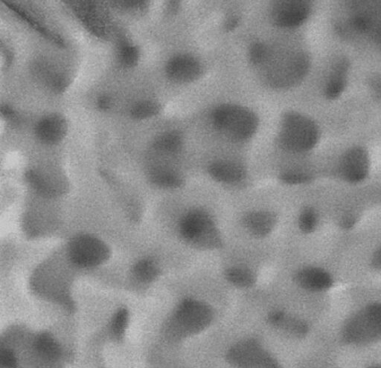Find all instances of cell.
Wrapping results in <instances>:
<instances>
[{"label":"cell","mask_w":381,"mask_h":368,"mask_svg":"<svg viewBox=\"0 0 381 368\" xmlns=\"http://www.w3.org/2000/svg\"><path fill=\"white\" fill-rule=\"evenodd\" d=\"M319 139V129L313 120L297 113L284 116L279 137L284 150L305 154L317 146Z\"/></svg>","instance_id":"7a4b0ae2"},{"label":"cell","mask_w":381,"mask_h":368,"mask_svg":"<svg viewBox=\"0 0 381 368\" xmlns=\"http://www.w3.org/2000/svg\"><path fill=\"white\" fill-rule=\"evenodd\" d=\"M250 253V252H249ZM238 254L232 258H228L226 263L223 265L222 276L230 286L239 289H249L258 283L260 273V264L256 258V252L252 255Z\"/></svg>","instance_id":"30bf717a"},{"label":"cell","mask_w":381,"mask_h":368,"mask_svg":"<svg viewBox=\"0 0 381 368\" xmlns=\"http://www.w3.org/2000/svg\"><path fill=\"white\" fill-rule=\"evenodd\" d=\"M171 79L179 83H189L197 79L203 72L202 66L197 59L189 55L172 58L167 68Z\"/></svg>","instance_id":"9a60e30c"},{"label":"cell","mask_w":381,"mask_h":368,"mask_svg":"<svg viewBox=\"0 0 381 368\" xmlns=\"http://www.w3.org/2000/svg\"><path fill=\"white\" fill-rule=\"evenodd\" d=\"M38 352L48 358H56L59 356L60 350L56 341L47 333H42L36 340Z\"/></svg>","instance_id":"7402d4cb"},{"label":"cell","mask_w":381,"mask_h":368,"mask_svg":"<svg viewBox=\"0 0 381 368\" xmlns=\"http://www.w3.org/2000/svg\"><path fill=\"white\" fill-rule=\"evenodd\" d=\"M138 58V51L137 49L131 46H125L121 50L120 59L121 62L125 66H131L134 65Z\"/></svg>","instance_id":"d4e9b609"},{"label":"cell","mask_w":381,"mask_h":368,"mask_svg":"<svg viewBox=\"0 0 381 368\" xmlns=\"http://www.w3.org/2000/svg\"><path fill=\"white\" fill-rule=\"evenodd\" d=\"M378 40L380 47H381V29L380 30V31L378 33Z\"/></svg>","instance_id":"4dcf8cb0"},{"label":"cell","mask_w":381,"mask_h":368,"mask_svg":"<svg viewBox=\"0 0 381 368\" xmlns=\"http://www.w3.org/2000/svg\"><path fill=\"white\" fill-rule=\"evenodd\" d=\"M109 106V101L107 98H101L99 101V107L101 109H107Z\"/></svg>","instance_id":"f546056e"},{"label":"cell","mask_w":381,"mask_h":368,"mask_svg":"<svg viewBox=\"0 0 381 368\" xmlns=\"http://www.w3.org/2000/svg\"><path fill=\"white\" fill-rule=\"evenodd\" d=\"M208 176L217 185L228 189H241L247 181V169L238 160L220 159L207 167Z\"/></svg>","instance_id":"7c38bea8"},{"label":"cell","mask_w":381,"mask_h":368,"mask_svg":"<svg viewBox=\"0 0 381 368\" xmlns=\"http://www.w3.org/2000/svg\"><path fill=\"white\" fill-rule=\"evenodd\" d=\"M343 339L352 345L381 341V302L370 303L354 314L343 330Z\"/></svg>","instance_id":"277c9868"},{"label":"cell","mask_w":381,"mask_h":368,"mask_svg":"<svg viewBox=\"0 0 381 368\" xmlns=\"http://www.w3.org/2000/svg\"><path fill=\"white\" fill-rule=\"evenodd\" d=\"M228 358L236 368H281L275 358L255 339L238 342L230 349Z\"/></svg>","instance_id":"9c48e42d"},{"label":"cell","mask_w":381,"mask_h":368,"mask_svg":"<svg viewBox=\"0 0 381 368\" xmlns=\"http://www.w3.org/2000/svg\"><path fill=\"white\" fill-rule=\"evenodd\" d=\"M371 265L376 270L381 271V245L371 257Z\"/></svg>","instance_id":"83f0119b"},{"label":"cell","mask_w":381,"mask_h":368,"mask_svg":"<svg viewBox=\"0 0 381 368\" xmlns=\"http://www.w3.org/2000/svg\"><path fill=\"white\" fill-rule=\"evenodd\" d=\"M158 112V106L151 102L142 103V104L136 105L132 111L134 116L140 118L152 116Z\"/></svg>","instance_id":"cb8c5ba5"},{"label":"cell","mask_w":381,"mask_h":368,"mask_svg":"<svg viewBox=\"0 0 381 368\" xmlns=\"http://www.w3.org/2000/svg\"><path fill=\"white\" fill-rule=\"evenodd\" d=\"M160 264L153 259L147 258L138 261L134 269V276L142 282H151L160 274Z\"/></svg>","instance_id":"ffe728a7"},{"label":"cell","mask_w":381,"mask_h":368,"mask_svg":"<svg viewBox=\"0 0 381 368\" xmlns=\"http://www.w3.org/2000/svg\"><path fill=\"white\" fill-rule=\"evenodd\" d=\"M212 121L219 131L238 142L252 138L258 128V119L251 111L233 105H223L216 108Z\"/></svg>","instance_id":"5b68a950"},{"label":"cell","mask_w":381,"mask_h":368,"mask_svg":"<svg viewBox=\"0 0 381 368\" xmlns=\"http://www.w3.org/2000/svg\"><path fill=\"white\" fill-rule=\"evenodd\" d=\"M0 363L3 368H16L17 361L15 355L10 350H3L0 356Z\"/></svg>","instance_id":"4316f807"},{"label":"cell","mask_w":381,"mask_h":368,"mask_svg":"<svg viewBox=\"0 0 381 368\" xmlns=\"http://www.w3.org/2000/svg\"><path fill=\"white\" fill-rule=\"evenodd\" d=\"M108 254L107 246L101 239L88 235L74 237L68 247L69 260L82 269L100 266L108 259Z\"/></svg>","instance_id":"ba28073f"},{"label":"cell","mask_w":381,"mask_h":368,"mask_svg":"<svg viewBox=\"0 0 381 368\" xmlns=\"http://www.w3.org/2000/svg\"><path fill=\"white\" fill-rule=\"evenodd\" d=\"M369 368H381V365L372 366V367H370Z\"/></svg>","instance_id":"1f68e13d"},{"label":"cell","mask_w":381,"mask_h":368,"mask_svg":"<svg viewBox=\"0 0 381 368\" xmlns=\"http://www.w3.org/2000/svg\"><path fill=\"white\" fill-rule=\"evenodd\" d=\"M370 170L369 153L366 148L358 145L345 150L337 161V175L346 183L357 185L365 182Z\"/></svg>","instance_id":"8fae6325"},{"label":"cell","mask_w":381,"mask_h":368,"mask_svg":"<svg viewBox=\"0 0 381 368\" xmlns=\"http://www.w3.org/2000/svg\"><path fill=\"white\" fill-rule=\"evenodd\" d=\"M309 66V59L304 53L284 55L269 64L267 73L268 82L274 88H290L304 78Z\"/></svg>","instance_id":"52a82bcc"},{"label":"cell","mask_w":381,"mask_h":368,"mask_svg":"<svg viewBox=\"0 0 381 368\" xmlns=\"http://www.w3.org/2000/svg\"><path fill=\"white\" fill-rule=\"evenodd\" d=\"M238 21L237 18H232L227 23V27L229 29H232L236 27Z\"/></svg>","instance_id":"f1b7e54d"},{"label":"cell","mask_w":381,"mask_h":368,"mask_svg":"<svg viewBox=\"0 0 381 368\" xmlns=\"http://www.w3.org/2000/svg\"><path fill=\"white\" fill-rule=\"evenodd\" d=\"M319 211L310 205L301 207L295 217V226L298 232L304 235L314 234L319 228Z\"/></svg>","instance_id":"e0dca14e"},{"label":"cell","mask_w":381,"mask_h":368,"mask_svg":"<svg viewBox=\"0 0 381 368\" xmlns=\"http://www.w3.org/2000/svg\"><path fill=\"white\" fill-rule=\"evenodd\" d=\"M346 66L343 64H337L325 83V94L330 99H336L343 95L347 85Z\"/></svg>","instance_id":"d6986e66"},{"label":"cell","mask_w":381,"mask_h":368,"mask_svg":"<svg viewBox=\"0 0 381 368\" xmlns=\"http://www.w3.org/2000/svg\"><path fill=\"white\" fill-rule=\"evenodd\" d=\"M183 138L176 132L164 134L155 142V148L166 155H175L183 148Z\"/></svg>","instance_id":"44dd1931"},{"label":"cell","mask_w":381,"mask_h":368,"mask_svg":"<svg viewBox=\"0 0 381 368\" xmlns=\"http://www.w3.org/2000/svg\"><path fill=\"white\" fill-rule=\"evenodd\" d=\"M64 132V120L56 116L42 120L37 129L39 138L47 143L57 142L62 138Z\"/></svg>","instance_id":"ac0fdd59"},{"label":"cell","mask_w":381,"mask_h":368,"mask_svg":"<svg viewBox=\"0 0 381 368\" xmlns=\"http://www.w3.org/2000/svg\"><path fill=\"white\" fill-rule=\"evenodd\" d=\"M269 49L263 44H255L249 50V60L254 65L263 64L269 55Z\"/></svg>","instance_id":"603a6c76"},{"label":"cell","mask_w":381,"mask_h":368,"mask_svg":"<svg viewBox=\"0 0 381 368\" xmlns=\"http://www.w3.org/2000/svg\"><path fill=\"white\" fill-rule=\"evenodd\" d=\"M310 12L311 7L306 1L282 0L274 5L272 18L273 22L282 28H296L306 22Z\"/></svg>","instance_id":"5bb4252c"},{"label":"cell","mask_w":381,"mask_h":368,"mask_svg":"<svg viewBox=\"0 0 381 368\" xmlns=\"http://www.w3.org/2000/svg\"><path fill=\"white\" fill-rule=\"evenodd\" d=\"M213 319L212 308L201 299L185 297L177 304L174 321L179 334L186 337L206 329Z\"/></svg>","instance_id":"8992f818"},{"label":"cell","mask_w":381,"mask_h":368,"mask_svg":"<svg viewBox=\"0 0 381 368\" xmlns=\"http://www.w3.org/2000/svg\"><path fill=\"white\" fill-rule=\"evenodd\" d=\"M175 229L180 242L190 250L221 252L227 244L217 215L202 203L185 205L177 218Z\"/></svg>","instance_id":"6da1fadb"},{"label":"cell","mask_w":381,"mask_h":368,"mask_svg":"<svg viewBox=\"0 0 381 368\" xmlns=\"http://www.w3.org/2000/svg\"><path fill=\"white\" fill-rule=\"evenodd\" d=\"M239 217L242 238L259 244L269 241L281 222L280 211L265 203L256 204L242 211Z\"/></svg>","instance_id":"3957f363"},{"label":"cell","mask_w":381,"mask_h":368,"mask_svg":"<svg viewBox=\"0 0 381 368\" xmlns=\"http://www.w3.org/2000/svg\"><path fill=\"white\" fill-rule=\"evenodd\" d=\"M292 278L299 288L312 293L327 292L334 282L330 272L315 264L302 265L293 270Z\"/></svg>","instance_id":"4fadbf2b"},{"label":"cell","mask_w":381,"mask_h":368,"mask_svg":"<svg viewBox=\"0 0 381 368\" xmlns=\"http://www.w3.org/2000/svg\"><path fill=\"white\" fill-rule=\"evenodd\" d=\"M128 321V314L127 311L121 310L115 315L114 321H112V330L116 334L123 333L127 326Z\"/></svg>","instance_id":"484cf974"},{"label":"cell","mask_w":381,"mask_h":368,"mask_svg":"<svg viewBox=\"0 0 381 368\" xmlns=\"http://www.w3.org/2000/svg\"><path fill=\"white\" fill-rule=\"evenodd\" d=\"M268 321L277 329L297 338L304 337L308 327L305 321L294 318L282 310H274L268 315Z\"/></svg>","instance_id":"2e32d148"}]
</instances>
